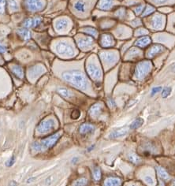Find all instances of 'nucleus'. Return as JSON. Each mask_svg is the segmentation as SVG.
<instances>
[{"instance_id":"obj_50","label":"nucleus","mask_w":175,"mask_h":186,"mask_svg":"<svg viewBox=\"0 0 175 186\" xmlns=\"http://www.w3.org/2000/svg\"><path fill=\"white\" fill-rule=\"evenodd\" d=\"M77 161H78V158H77V157H74V158H73V159H72V162H73L74 164H76V163L77 162Z\"/></svg>"},{"instance_id":"obj_35","label":"nucleus","mask_w":175,"mask_h":186,"mask_svg":"<svg viewBox=\"0 0 175 186\" xmlns=\"http://www.w3.org/2000/svg\"><path fill=\"white\" fill-rule=\"evenodd\" d=\"M144 8L145 6L144 4H138L133 8V12L136 13V15H140V14H142Z\"/></svg>"},{"instance_id":"obj_19","label":"nucleus","mask_w":175,"mask_h":186,"mask_svg":"<svg viewBox=\"0 0 175 186\" xmlns=\"http://www.w3.org/2000/svg\"><path fill=\"white\" fill-rule=\"evenodd\" d=\"M11 71L13 72V74L15 75L17 77L22 79L24 77V70L18 65H13L11 66Z\"/></svg>"},{"instance_id":"obj_38","label":"nucleus","mask_w":175,"mask_h":186,"mask_svg":"<svg viewBox=\"0 0 175 186\" xmlns=\"http://www.w3.org/2000/svg\"><path fill=\"white\" fill-rule=\"evenodd\" d=\"M130 24L133 27H139V26L142 25V22H141V20L140 18H135L133 21L130 22Z\"/></svg>"},{"instance_id":"obj_26","label":"nucleus","mask_w":175,"mask_h":186,"mask_svg":"<svg viewBox=\"0 0 175 186\" xmlns=\"http://www.w3.org/2000/svg\"><path fill=\"white\" fill-rule=\"evenodd\" d=\"M115 16L119 19H125L127 17V10L124 7L118 8L115 12Z\"/></svg>"},{"instance_id":"obj_29","label":"nucleus","mask_w":175,"mask_h":186,"mask_svg":"<svg viewBox=\"0 0 175 186\" xmlns=\"http://www.w3.org/2000/svg\"><path fill=\"white\" fill-rule=\"evenodd\" d=\"M144 123V119L141 118H136V120H134L133 121L131 125H130V129H138L139 127H141V126Z\"/></svg>"},{"instance_id":"obj_52","label":"nucleus","mask_w":175,"mask_h":186,"mask_svg":"<svg viewBox=\"0 0 175 186\" xmlns=\"http://www.w3.org/2000/svg\"><path fill=\"white\" fill-rule=\"evenodd\" d=\"M94 147H95V145H92V147H89V148H88V152H91L93 148H94Z\"/></svg>"},{"instance_id":"obj_34","label":"nucleus","mask_w":175,"mask_h":186,"mask_svg":"<svg viewBox=\"0 0 175 186\" xmlns=\"http://www.w3.org/2000/svg\"><path fill=\"white\" fill-rule=\"evenodd\" d=\"M8 5L11 11H17L18 10V5L16 0H8Z\"/></svg>"},{"instance_id":"obj_47","label":"nucleus","mask_w":175,"mask_h":186,"mask_svg":"<svg viewBox=\"0 0 175 186\" xmlns=\"http://www.w3.org/2000/svg\"><path fill=\"white\" fill-rule=\"evenodd\" d=\"M6 51V48L0 43V53H4Z\"/></svg>"},{"instance_id":"obj_54","label":"nucleus","mask_w":175,"mask_h":186,"mask_svg":"<svg viewBox=\"0 0 175 186\" xmlns=\"http://www.w3.org/2000/svg\"><path fill=\"white\" fill-rule=\"evenodd\" d=\"M174 186H175V180L174 181Z\"/></svg>"},{"instance_id":"obj_51","label":"nucleus","mask_w":175,"mask_h":186,"mask_svg":"<svg viewBox=\"0 0 175 186\" xmlns=\"http://www.w3.org/2000/svg\"><path fill=\"white\" fill-rule=\"evenodd\" d=\"M36 179V178H29V179L28 180V181H27V183H31V182H33V181H34V180Z\"/></svg>"},{"instance_id":"obj_11","label":"nucleus","mask_w":175,"mask_h":186,"mask_svg":"<svg viewBox=\"0 0 175 186\" xmlns=\"http://www.w3.org/2000/svg\"><path fill=\"white\" fill-rule=\"evenodd\" d=\"M25 4L28 10L33 12L41 10L44 7L42 0H25Z\"/></svg>"},{"instance_id":"obj_6","label":"nucleus","mask_w":175,"mask_h":186,"mask_svg":"<svg viewBox=\"0 0 175 186\" xmlns=\"http://www.w3.org/2000/svg\"><path fill=\"white\" fill-rule=\"evenodd\" d=\"M164 17L160 14H155L150 20V28L153 30H161L164 25Z\"/></svg>"},{"instance_id":"obj_23","label":"nucleus","mask_w":175,"mask_h":186,"mask_svg":"<svg viewBox=\"0 0 175 186\" xmlns=\"http://www.w3.org/2000/svg\"><path fill=\"white\" fill-rule=\"evenodd\" d=\"M156 171L158 173V175L159 176L160 178L163 180H169L170 179V175L167 173V171L162 167H156Z\"/></svg>"},{"instance_id":"obj_28","label":"nucleus","mask_w":175,"mask_h":186,"mask_svg":"<svg viewBox=\"0 0 175 186\" xmlns=\"http://www.w3.org/2000/svg\"><path fill=\"white\" fill-rule=\"evenodd\" d=\"M128 55L130 59H136L141 55V51L137 48H131V50L129 51Z\"/></svg>"},{"instance_id":"obj_53","label":"nucleus","mask_w":175,"mask_h":186,"mask_svg":"<svg viewBox=\"0 0 175 186\" xmlns=\"http://www.w3.org/2000/svg\"><path fill=\"white\" fill-rule=\"evenodd\" d=\"M173 71L175 72V65H174V68H173Z\"/></svg>"},{"instance_id":"obj_46","label":"nucleus","mask_w":175,"mask_h":186,"mask_svg":"<svg viewBox=\"0 0 175 186\" xmlns=\"http://www.w3.org/2000/svg\"><path fill=\"white\" fill-rule=\"evenodd\" d=\"M107 103H108V106L110 107H115V102L112 99H108L107 100Z\"/></svg>"},{"instance_id":"obj_3","label":"nucleus","mask_w":175,"mask_h":186,"mask_svg":"<svg viewBox=\"0 0 175 186\" xmlns=\"http://www.w3.org/2000/svg\"><path fill=\"white\" fill-rule=\"evenodd\" d=\"M151 64L148 61H142L137 63L135 69L134 76L136 80H144L150 74L151 70Z\"/></svg>"},{"instance_id":"obj_41","label":"nucleus","mask_w":175,"mask_h":186,"mask_svg":"<svg viewBox=\"0 0 175 186\" xmlns=\"http://www.w3.org/2000/svg\"><path fill=\"white\" fill-rule=\"evenodd\" d=\"M80 116V111L79 110H74L71 114V118L77 119Z\"/></svg>"},{"instance_id":"obj_1","label":"nucleus","mask_w":175,"mask_h":186,"mask_svg":"<svg viewBox=\"0 0 175 186\" xmlns=\"http://www.w3.org/2000/svg\"><path fill=\"white\" fill-rule=\"evenodd\" d=\"M62 77L66 82L77 87L80 90H86L89 87V81L83 73L78 70L64 72Z\"/></svg>"},{"instance_id":"obj_9","label":"nucleus","mask_w":175,"mask_h":186,"mask_svg":"<svg viewBox=\"0 0 175 186\" xmlns=\"http://www.w3.org/2000/svg\"><path fill=\"white\" fill-rule=\"evenodd\" d=\"M87 71L89 76L94 80H100L102 77V72L100 69L95 63H89L87 66Z\"/></svg>"},{"instance_id":"obj_16","label":"nucleus","mask_w":175,"mask_h":186,"mask_svg":"<svg viewBox=\"0 0 175 186\" xmlns=\"http://www.w3.org/2000/svg\"><path fill=\"white\" fill-rule=\"evenodd\" d=\"M95 127L94 125L90 123H84L80 125L79 127V132L80 134H88V133H91L95 131Z\"/></svg>"},{"instance_id":"obj_5","label":"nucleus","mask_w":175,"mask_h":186,"mask_svg":"<svg viewBox=\"0 0 175 186\" xmlns=\"http://www.w3.org/2000/svg\"><path fill=\"white\" fill-rule=\"evenodd\" d=\"M54 126H55V121L54 119H44L39 124V126H37L36 131L39 133H46L53 129Z\"/></svg>"},{"instance_id":"obj_13","label":"nucleus","mask_w":175,"mask_h":186,"mask_svg":"<svg viewBox=\"0 0 175 186\" xmlns=\"http://www.w3.org/2000/svg\"><path fill=\"white\" fill-rule=\"evenodd\" d=\"M104 111V106L101 103H95L89 110V115L94 118H97L103 114Z\"/></svg>"},{"instance_id":"obj_43","label":"nucleus","mask_w":175,"mask_h":186,"mask_svg":"<svg viewBox=\"0 0 175 186\" xmlns=\"http://www.w3.org/2000/svg\"><path fill=\"white\" fill-rule=\"evenodd\" d=\"M14 161H15V158H14V156H12L8 161H7L6 162V166L8 167H10L13 166V164L14 163Z\"/></svg>"},{"instance_id":"obj_44","label":"nucleus","mask_w":175,"mask_h":186,"mask_svg":"<svg viewBox=\"0 0 175 186\" xmlns=\"http://www.w3.org/2000/svg\"><path fill=\"white\" fill-rule=\"evenodd\" d=\"M144 180H145V182H147L148 185H152L154 184L153 178H151V176H147V177H145Z\"/></svg>"},{"instance_id":"obj_10","label":"nucleus","mask_w":175,"mask_h":186,"mask_svg":"<svg viewBox=\"0 0 175 186\" xmlns=\"http://www.w3.org/2000/svg\"><path fill=\"white\" fill-rule=\"evenodd\" d=\"M100 43L102 48H110L115 44V39L110 34H103L100 38Z\"/></svg>"},{"instance_id":"obj_22","label":"nucleus","mask_w":175,"mask_h":186,"mask_svg":"<svg viewBox=\"0 0 175 186\" xmlns=\"http://www.w3.org/2000/svg\"><path fill=\"white\" fill-rule=\"evenodd\" d=\"M44 71V69H43V66L41 65H36L34 67H33L32 69H30L29 70V74H30L31 77H36L39 76V74L43 73Z\"/></svg>"},{"instance_id":"obj_42","label":"nucleus","mask_w":175,"mask_h":186,"mask_svg":"<svg viewBox=\"0 0 175 186\" xmlns=\"http://www.w3.org/2000/svg\"><path fill=\"white\" fill-rule=\"evenodd\" d=\"M6 0H0V14H3L5 11Z\"/></svg>"},{"instance_id":"obj_21","label":"nucleus","mask_w":175,"mask_h":186,"mask_svg":"<svg viewBox=\"0 0 175 186\" xmlns=\"http://www.w3.org/2000/svg\"><path fill=\"white\" fill-rule=\"evenodd\" d=\"M121 181L118 178H108L104 182V186H120Z\"/></svg>"},{"instance_id":"obj_15","label":"nucleus","mask_w":175,"mask_h":186,"mask_svg":"<svg viewBox=\"0 0 175 186\" xmlns=\"http://www.w3.org/2000/svg\"><path fill=\"white\" fill-rule=\"evenodd\" d=\"M151 43V39L149 36H141L136 39L134 44L140 48H147V46H149Z\"/></svg>"},{"instance_id":"obj_17","label":"nucleus","mask_w":175,"mask_h":186,"mask_svg":"<svg viewBox=\"0 0 175 186\" xmlns=\"http://www.w3.org/2000/svg\"><path fill=\"white\" fill-rule=\"evenodd\" d=\"M69 26V21L67 19H60L58 20L56 22H55V25H54V27L56 28V30L59 31H64L66 30Z\"/></svg>"},{"instance_id":"obj_33","label":"nucleus","mask_w":175,"mask_h":186,"mask_svg":"<svg viewBox=\"0 0 175 186\" xmlns=\"http://www.w3.org/2000/svg\"><path fill=\"white\" fill-rule=\"evenodd\" d=\"M129 159H130L131 162H133V163H134V164H138L139 162H141V158L139 157L136 154H134V153H132V154H130V155H129Z\"/></svg>"},{"instance_id":"obj_27","label":"nucleus","mask_w":175,"mask_h":186,"mask_svg":"<svg viewBox=\"0 0 175 186\" xmlns=\"http://www.w3.org/2000/svg\"><path fill=\"white\" fill-rule=\"evenodd\" d=\"M155 10H156L155 7H153L152 6L148 5V6H147V7H145L144 10V11H143L142 14H141V17H148V16H150L151 14H152V13L155 12Z\"/></svg>"},{"instance_id":"obj_45","label":"nucleus","mask_w":175,"mask_h":186,"mask_svg":"<svg viewBox=\"0 0 175 186\" xmlns=\"http://www.w3.org/2000/svg\"><path fill=\"white\" fill-rule=\"evenodd\" d=\"M41 18H39V17H36V18L33 19V28L39 25L41 23Z\"/></svg>"},{"instance_id":"obj_25","label":"nucleus","mask_w":175,"mask_h":186,"mask_svg":"<svg viewBox=\"0 0 175 186\" xmlns=\"http://www.w3.org/2000/svg\"><path fill=\"white\" fill-rule=\"evenodd\" d=\"M17 33L22 36V38L25 39V40H28L31 38V33L30 32L26 29V28H19L17 30Z\"/></svg>"},{"instance_id":"obj_55","label":"nucleus","mask_w":175,"mask_h":186,"mask_svg":"<svg viewBox=\"0 0 175 186\" xmlns=\"http://www.w3.org/2000/svg\"><path fill=\"white\" fill-rule=\"evenodd\" d=\"M131 186H136V185H131Z\"/></svg>"},{"instance_id":"obj_7","label":"nucleus","mask_w":175,"mask_h":186,"mask_svg":"<svg viewBox=\"0 0 175 186\" xmlns=\"http://www.w3.org/2000/svg\"><path fill=\"white\" fill-rule=\"evenodd\" d=\"M94 44H95V41L90 36L84 37V38H79L77 39L78 48L81 49V50H90V49H92L93 48Z\"/></svg>"},{"instance_id":"obj_40","label":"nucleus","mask_w":175,"mask_h":186,"mask_svg":"<svg viewBox=\"0 0 175 186\" xmlns=\"http://www.w3.org/2000/svg\"><path fill=\"white\" fill-rule=\"evenodd\" d=\"M162 90V87L161 86H157V87H154L153 89H151V96H154L156 94H158L159 92H161Z\"/></svg>"},{"instance_id":"obj_36","label":"nucleus","mask_w":175,"mask_h":186,"mask_svg":"<svg viewBox=\"0 0 175 186\" xmlns=\"http://www.w3.org/2000/svg\"><path fill=\"white\" fill-rule=\"evenodd\" d=\"M147 34H148V31L144 28H139V29H137V30L135 32V36H136V37L144 36H146V35Z\"/></svg>"},{"instance_id":"obj_49","label":"nucleus","mask_w":175,"mask_h":186,"mask_svg":"<svg viewBox=\"0 0 175 186\" xmlns=\"http://www.w3.org/2000/svg\"><path fill=\"white\" fill-rule=\"evenodd\" d=\"M8 186H17V182H16L15 181H11V182H10V183H9Z\"/></svg>"},{"instance_id":"obj_31","label":"nucleus","mask_w":175,"mask_h":186,"mask_svg":"<svg viewBox=\"0 0 175 186\" xmlns=\"http://www.w3.org/2000/svg\"><path fill=\"white\" fill-rule=\"evenodd\" d=\"M89 183L88 179L85 178H80L74 181L72 184V186H86Z\"/></svg>"},{"instance_id":"obj_48","label":"nucleus","mask_w":175,"mask_h":186,"mask_svg":"<svg viewBox=\"0 0 175 186\" xmlns=\"http://www.w3.org/2000/svg\"><path fill=\"white\" fill-rule=\"evenodd\" d=\"M153 1L155 2H156V3H159V4H160V3H164V2L169 1V0H153Z\"/></svg>"},{"instance_id":"obj_20","label":"nucleus","mask_w":175,"mask_h":186,"mask_svg":"<svg viewBox=\"0 0 175 186\" xmlns=\"http://www.w3.org/2000/svg\"><path fill=\"white\" fill-rule=\"evenodd\" d=\"M75 10H77V12H80V13H83L85 11L87 7V3L84 0H77V2L74 3V6Z\"/></svg>"},{"instance_id":"obj_2","label":"nucleus","mask_w":175,"mask_h":186,"mask_svg":"<svg viewBox=\"0 0 175 186\" xmlns=\"http://www.w3.org/2000/svg\"><path fill=\"white\" fill-rule=\"evenodd\" d=\"M60 136L61 134L59 132L54 133V134L42 140L40 142H34L32 145V147L36 152H43L47 149L51 148L56 144L58 139L60 138Z\"/></svg>"},{"instance_id":"obj_39","label":"nucleus","mask_w":175,"mask_h":186,"mask_svg":"<svg viewBox=\"0 0 175 186\" xmlns=\"http://www.w3.org/2000/svg\"><path fill=\"white\" fill-rule=\"evenodd\" d=\"M24 26L25 28H33V19H32V18H28V19H26L24 22Z\"/></svg>"},{"instance_id":"obj_18","label":"nucleus","mask_w":175,"mask_h":186,"mask_svg":"<svg viewBox=\"0 0 175 186\" xmlns=\"http://www.w3.org/2000/svg\"><path fill=\"white\" fill-rule=\"evenodd\" d=\"M128 129H120L118 130H115L113 131L112 132H110V135H109V137L110 139H116V138H119V137H121V136H124L128 133Z\"/></svg>"},{"instance_id":"obj_24","label":"nucleus","mask_w":175,"mask_h":186,"mask_svg":"<svg viewBox=\"0 0 175 186\" xmlns=\"http://www.w3.org/2000/svg\"><path fill=\"white\" fill-rule=\"evenodd\" d=\"M81 30L84 33H86V34L89 35L92 37H95V38H96L98 36V34H99L98 31L95 28H92V27H84Z\"/></svg>"},{"instance_id":"obj_30","label":"nucleus","mask_w":175,"mask_h":186,"mask_svg":"<svg viewBox=\"0 0 175 186\" xmlns=\"http://www.w3.org/2000/svg\"><path fill=\"white\" fill-rule=\"evenodd\" d=\"M57 92L59 95H61L64 98H70L72 96V93L65 88H58Z\"/></svg>"},{"instance_id":"obj_8","label":"nucleus","mask_w":175,"mask_h":186,"mask_svg":"<svg viewBox=\"0 0 175 186\" xmlns=\"http://www.w3.org/2000/svg\"><path fill=\"white\" fill-rule=\"evenodd\" d=\"M100 58L105 64L110 65L118 61V54L115 51H103L100 54Z\"/></svg>"},{"instance_id":"obj_14","label":"nucleus","mask_w":175,"mask_h":186,"mask_svg":"<svg viewBox=\"0 0 175 186\" xmlns=\"http://www.w3.org/2000/svg\"><path fill=\"white\" fill-rule=\"evenodd\" d=\"M115 6V0H100L98 8L101 10H110Z\"/></svg>"},{"instance_id":"obj_32","label":"nucleus","mask_w":175,"mask_h":186,"mask_svg":"<svg viewBox=\"0 0 175 186\" xmlns=\"http://www.w3.org/2000/svg\"><path fill=\"white\" fill-rule=\"evenodd\" d=\"M101 170H100V167H94V169H93V178L95 182H98L101 179Z\"/></svg>"},{"instance_id":"obj_37","label":"nucleus","mask_w":175,"mask_h":186,"mask_svg":"<svg viewBox=\"0 0 175 186\" xmlns=\"http://www.w3.org/2000/svg\"><path fill=\"white\" fill-rule=\"evenodd\" d=\"M171 87H167L165 88L162 92V98H167L169 95H171Z\"/></svg>"},{"instance_id":"obj_4","label":"nucleus","mask_w":175,"mask_h":186,"mask_svg":"<svg viewBox=\"0 0 175 186\" xmlns=\"http://www.w3.org/2000/svg\"><path fill=\"white\" fill-rule=\"evenodd\" d=\"M57 53L63 56H73L74 54V47L67 42H58L55 46Z\"/></svg>"},{"instance_id":"obj_12","label":"nucleus","mask_w":175,"mask_h":186,"mask_svg":"<svg viewBox=\"0 0 175 186\" xmlns=\"http://www.w3.org/2000/svg\"><path fill=\"white\" fill-rule=\"evenodd\" d=\"M165 51V48L159 44H154L147 50V56L150 59H152L158 54H162V52Z\"/></svg>"}]
</instances>
